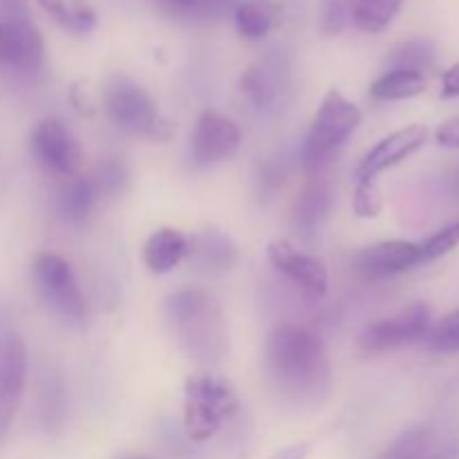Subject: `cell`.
I'll list each match as a JSON object with an SVG mask.
<instances>
[{"label":"cell","instance_id":"23","mask_svg":"<svg viewBox=\"0 0 459 459\" xmlns=\"http://www.w3.org/2000/svg\"><path fill=\"white\" fill-rule=\"evenodd\" d=\"M406 0H354L352 25L366 34H381L397 18Z\"/></svg>","mask_w":459,"mask_h":459},{"label":"cell","instance_id":"9","mask_svg":"<svg viewBox=\"0 0 459 459\" xmlns=\"http://www.w3.org/2000/svg\"><path fill=\"white\" fill-rule=\"evenodd\" d=\"M430 330V307L417 303L393 318H379L363 327L359 348L366 354H381L426 339Z\"/></svg>","mask_w":459,"mask_h":459},{"label":"cell","instance_id":"7","mask_svg":"<svg viewBox=\"0 0 459 459\" xmlns=\"http://www.w3.org/2000/svg\"><path fill=\"white\" fill-rule=\"evenodd\" d=\"M45 63V40L25 13H0V70L31 76Z\"/></svg>","mask_w":459,"mask_h":459},{"label":"cell","instance_id":"36","mask_svg":"<svg viewBox=\"0 0 459 459\" xmlns=\"http://www.w3.org/2000/svg\"><path fill=\"white\" fill-rule=\"evenodd\" d=\"M117 459H151V457H146V455H119Z\"/></svg>","mask_w":459,"mask_h":459},{"label":"cell","instance_id":"5","mask_svg":"<svg viewBox=\"0 0 459 459\" xmlns=\"http://www.w3.org/2000/svg\"><path fill=\"white\" fill-rule=\"evenodd\" d=\"M238 412V399L224 381L211 375L186 379L184 385V430L191 442H209Z\"/></svg>","mask_w":459,"mask_h":459},{"label":"cell","instance_id":"19","mask_svg":"<svg viewBox=\"0 0 459 459\" xmlns=\"http://www.w3.org/2000/svg\"><path fill=\"white\" fill-rule=\"evenodd\" d=\"M332 202H334L332 188L321 179H312L299 193L294 206H291V222L299 231L314 233L327 215V211L332 209Z\"/></svg>","mask_w":459,"mask_h":459},{"label":"cell","instance_id":"8","mask_svg":"<svg viewBox=\"0 0 459 459\" xmlns=\"http://www.w3.org/2000/svg\"><path fill=\"white\" fill-rule=\"evenodd\" d=\"M30 375V354L18 332L0 314V439L7 435Z\"/></svg>","mask_w":459,"mask_h":459},{"label":"cell","instance_id":"3","mask_svg":"<svg viewBox=\"0 0 459 459\" xmlns=\"http://www.w3.org/2000/svg\"><path fill=\"white\" fill-rule=\"evenodd\" d=\"M361 108L357 103L350 101L336 88L327 90L303 143V151H300V164H303L305 175L316 178L334 160L345 142L352 137L354 130L361 126Z\"/></svg>","mask_w":459,"mask_h":459},{"label":"cell","instance_id":"11","mask_svg":"<svg viewBox=\"0 0 459 459\" xmlns=\"http://www.w3.org/2000/svg\"><path fill=\"white\" fill-rule=\"evenodd\" d=\"M238 124L218 110H204L191 133V160L197 166H211L229 160L240 146Z\"/></svg>","mask_w":459,"mask_h":459},{"label":"cell","instance_id":"14","mask_svg":"<svg viewBox=\"0 0 459 459\" xmlns=\"http://www.w3.org/2000/svg\"><path fill=\"white\" fill-rule=\"evenodd\" d=\"M421 264L420 245L408 240H384L359 251L357 267L366 276H397Z\"/></svg>","mask_w":459,"mask_h":459},{"label":"cell","instance_id":"12","mask_svg":"<svg viewBox=\"0 0 459 459\" xmlns=\"http://www.w3.org/2000/svg\"><path fill=\"white\" fill-rule=\"evenodd\" d=\"M267 258L276 267V272L294 282L307 299L318 300L327 294L330 276H327L325 264L314 255L296 249L290 240L269 242Z\"/></svg>","mask_w":459,"mask_h":459},{"label":"cell","instance_id":"35","mask_svg":"<svg viewBox=\"0 0 459 459\" xmlns=\"http://www.w3.org/2000/svg\"><path fill=\"white\" fill-rule=\"evenodd\" d=\"M309 453H312V444L299 442V444H290V446L281 448V451H276L267 459H307Z\"/></svg>","mask_w":459,"mask_h":459},{"label":"cell","instance_id":"27","mask_svg":"<svg viewBox=\"0 0 459 459\" xmlns=\"http://www.w3.org/2000/svg\"><path fill=\"white\" fill-rule=\"evenodd\" d=\"M426 343L433 352L439 354H457L459 352V307L439 318L435 325H430L426 334Z\"/></svg>","mask_w":459,"mask_h":459},{"label":"cell","instance_id":"30","mask_svg":"<svg viewBox=\"0 0 459 459\" xmlns=\"http://www.w3.org/2000/svg\"><path fill=\"white\" fill-rule=\"evenodd\" d=\"M457 245H459V222L439 229L437 233H433L429 240H424L420 245L421 264L435 263V260L444 258V255L451 254L453 249H457Z\"/></svg>","mask_w":459,"mask_h":459},{"label":"cell","instance_id":"22","mask_svg":"<svg viewBox=\"0 0 459 459\" xmlns=\"http://www.w3.org/2000/svg\"><path fill=\"white\" fill-rule=\"evenodd\" d=\"M429 88V79L420 72L388 70L372 81L370 97L377 101H403V99L420 97Z\"/></svg>","mask_w":459,"mask_h":459},{"label":"cell","instance_id":"4","mask_svg":"<svg viewBox=\"0 0 459 459\" xmlns=\"http://www.w3.org/2000/svg\"><path fill=\"white\" fill-rule=\"evenodd\" d=\"M103 110L108 119L124 133L151 142H169L173 124L161 115L155 99L139 83L126 76H112L103 88Z\"/></svg>","mask_w":459,"mask_h":459},{"label":"cell","instance_id":"16","mask_svg":"<svg viewBox=\"0 0 459 459\" xmlns=\"http://www.w3.org/2000/svg\"><path fill=\"white\" fill-rule=\"evenodd\" d=\"M143 264L152 273H170L188 258V238L179 229L161 227L143 245Z\"/></svg>","mask_w":459,"mask_h":459},{"label":"cell","instance_id":"28","mask_svg":"<svg viewBox=\"0 0 459 459\" xmlns=\"http://www.w3.org/2000/svg\"><path fill=\"white\" fill-rule=\"evenodd\" d=\"M352 211L359 218H377V215H381V211H384V195H381L377 178L357 179Z\"/></svg>","mask_w":459,"mask_h":459},{"label":"cell","instance_id":"2","mask_svg":"<svg viewBox=\"0 0 459 459\" xmlns=\"http://www.w3.org/2000/svg\"><path fill=\"white\" fill-rule=\"evenodd\" d=\"M166 318L184 352L200 363H215L229 350L222 305L202 290H179L166 299Z\"/></svg>","mask_w":459,"mask_h":459},{"label":"cell","instance_id":"6","mask_svg":"<svg viewBox=\"0 0 459 459\" xmlns=\"http://www.w3.org/2000/svg\"><path fill=\"white\" fill-rule=\"evenodd\" d=\"M36 290L52 312L65 321L81 325L88 316L83 291H81L72 264L54 251H40L31 263Z\"/></svg>","mask_w":459,"mask_h":459},{"label":"cell","instance_id":"21","mask_svg":"<svg viewBox=\"0 0 459 459\" xmlns=\"http://www.w3.org/2000/svg\"><path fill=\"white\" fill-rule=\"evenodd\" d=\"M97 200V191H94L90 178L74 175V178H67L58 191V213L67 224L81 227L88 222Z\"/></svg>","mask_w":459,"mask_h":459},{"label":"cell","instance_id":"26","mask_svg":"<svg viewBox=\"0 0 459 459\" xmlns=\"http://www.w3.org/2000/svg\"><path fill=\"white\" fill-rule=\"evenodd\" d=\"M240 90L255 108H269L276 99V81L263 65H251L242 72Z\"/></svg>","mask_w":459,"mask_h":459},{"label":"cell","instance_id":"20","mask_svg":"<svg viewBox=\"0 0 459 459\" xmlns=\"http://www.w3.org/2000/svg\"><path fill=\"white\" fill-rule=\"evenodd\" d=\"M36 4L67 34L85 36L99 22L92 0H36Z\"/></svg>","mask_w":459,"mask_h":459},{"label":"cell","instance_id":"17","mask_svg":"<svg viewBox=\"0 0 459 459\" xmlns=\"http://www.w3.org/2000/svg\"><path fill=\"white\" fill-rule=\"evenodd\" d=\"M188 255L206 272H227L236 264L238 249L227 233L209 229L188 240Z\"/></svg>","mask_w":459,"mask_h":459},{"label":"cell","instance_id":"25","mask_svg":"<svg viewBox=\"0 0 459 459\" xmlns=\"http://www.w3.org/2000/svg\"><path fill=\"white\" fill-rule=\"evenodd\" d=\"M90 182H92L94 191H97V197L121 195L130 182L128 166H126L124 160H119V157H108V160H103L101 164L94 169Z\"/></svg>","mask_w":459,"mask_h":459},{"label":"cell","instance_id":"1","mask_svg":"<svg viewBox=\"0 0 459 459\" xmlns=\"http://www.w3.org/2000/svg\"><path fill=\"white\" fill-rule=\"evenodd\" d=\"M267 366L276 384L296 397H316L330 384L325 345L307 327L282 323L267 339Z\"/></svg>","mask_w":459,"mask_h":459},{"label":"cell","instance_id":"10","mask_svg":"<svg viewBox=\"0 0 459 459\" xmlns=\"http://www.w3.org/2000/svg\"><path fill=\"white\" fill-rule=\"evenodd\" d=\"M31 152L36 161L48 173L67 179L79 175L83 151L74 134L65 128L58 119H43L34 128L30 137Z\"/></svg>","mask_w":459,"mask_h":459},{"label":"cell","instance_id":"34","mask_svg":"<svg viewBox=\"0 0 459 459\" xmlns=\"http://www.w3.org/2000/svg\"><path fill=\"white\" fill-rule=\"evenodd\" d=\"M459 97V61L442 74V99Z\"/></svg>","mask_w":459,"mask_h":459},{"label":"cell","instance_id":"33","mask_svg":"<svg viewBox=\"0 0 459 459\" xmlns=\"http://www.w3.org/2000/svg\"><path fill=\"white\" fill-rule=\"evenodd\" d=\"M435 142L444 148H457L459 151V117L444 121L435 133Z\"/></svg>","mask_w":459,"mask_h":459},{"label":"cell","instance_id":"31","mask_svg":"<svg viewBox=\"0 0 459 459\" xmlns=\"http://www.w3.org/2000/svg\"><path fill=\"white\" fill-rule=\"evenodd\" d=\"M161 9H166L173 16H206V13L215 12L222 4V0H157Z\"/></svg>","mask_w":459,"mask_h":459},{"label":"cell","instance_id":"15","mask_svg":"<svg viewBox=\"0 0 459 459\" xmlns=\"http://www.w3.org/2000/svg\"><path fill=\"white\" fill-rule=\"evenodd\" d=\"M379 459H459V444L439 439L430 426H415L403 430Z\"/></svg>","mask_w":459,"mask_h":459},{"label":"cell","instance_id":"13","mask_svg":"<svg viewBox=\"0 0 459 459\" xmlns=\"http://www.w3.org/2000/svg\"><path fill=\"white\" fill-rule=\"evenodd\" d=\"M429 128L424 124H412L402 130L385 134L377 146L363 155V160L357 166V179L377 178L384 170L393 169V166L402 164L408 157L415 155L426 142H429Z\"/></svg>","mask_w":459,"mask_h":459},{"label":"cell","instance_id":"32","mask_svg":"<svg viewBox=\"0 0 459 459\" xmlns=\"http://www.w3.org/2000/svg\"><path fill=\"white\" fill-rule=\"evenodd\" d=\"M287 173L281 164L276 161H269L260 169L258 173V184H260V193H276L285 186Z\"/></svg>","mask_w":459,"mask_h":459},{"label":"cell","instance_id":"29","mask_svg":"<svg viewBox=\"0 0 459 459\" xmlns=\"http://www.w3.org/2000/svg\"><path fill=\"white\" fill-rule=\"evenodd\" d=\"M354 0H323L321 31L325 36L343 34L352 25Z\"/></svg>","mask_w":459,"mask_h":459},{"label":"cell","instance_id":"18","mask_svg":"<svg viewBox=\"0 0 459 459\" xmlns=\"http://www.w3.org/2000/svg\"><path fill=\"white\" fill-rule=\"evenodd\" d=\"M233 22L242 39L263 40L282 22V7L276 0H242L233 12Z\"/></svg>","mask_w":459,"mask_h":459},{"label":"cell","instance_id":"24","mask_svg":"<svg viewBox=\"0 0 459 459\" xmlns=\"http://www.w3.org/2000/svg\"><path fill=\"white\" fill-rule=\"evenodd\" d=\"M388 70H408V72H426L435 63V43L429 39H411L399 43L385 58Z\"/></svg>","mask_w":459,"mask_h":459}]
</instances>
